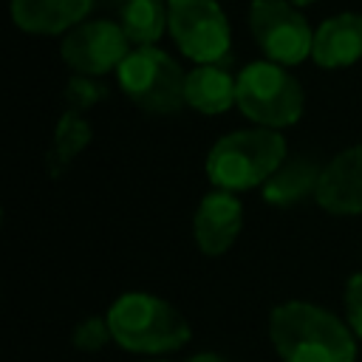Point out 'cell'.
Returning a JSON list of instances; mask_svg holds the SVG:
<instances>
[{
	"mask_svg": "<svg viewBox=\"0 0 362 362\" xmlns=\"http://www.w3.org/2000/svg\"><path fill=\"white\" fill-rule=\"evenodd\" d=\"M99 3H105V6H119V8H122L127 0H99Z\"/></svg>",
	"mask_w": 362,
	"mask_h": 362,
	"instance_id": "44dd1931",
	"label": "cell"
},
{
	"mask_svg": "<svg viewBox=\"0 0 362 362\" xmlns=\"http://www.w3.org/2000/svg\"><path fill=\"white\" fill-rule=\"evenodd\" d=\"M170 34L198 65L221 62L229 51V23L215 0H167Z\"/></svg>",
	"mask_w": 362,
	"mask_h": 362,
	"instance_id": "8992f818",
	"label": "cell"
},
{
	"mask_svg": "<svg viewBox=\"0 0 362 362\" xmlns=\"http://www.w3.org/2000/svg\"><path fill=\"white\" fill-rule=\"evenodd\" d=\"M107 96V88L99 82V79H90V76H74L68 85H65V90H62V102H65V110H71V113H85L88 107H93V105H99L102 99Z\"/></svg>",
	"mask_w": 362,
	"mask_h": 362,
	"instance_id": "e0dca14e",
	"label": "cell"
},
{
	"mask_svg": "<svg viewBox=\"0 0 362 362\" xmlns=\"http://www.w3.org/2000/svg\"><path fill=\"white\" fill-rule=\"evenodd\" d=\"M238 107L255 124L280 130L300 119L303 88L277 62H252L238 74Z\"/></svg>",
	"mask_w": 362,
	"mask_h": 362,
	"instance_id": "277c9868",
	"label": "cell"
},
{
	"mask_svg": "<svg viewBox=\"0 0 362 362\" xmlns=\"http://www.w3.org/2000/svg\"><path fill=\"white\" fill-rule=\"evenodd\" d=\"M187 362H226V359L218 356V354H195V356H189Z\"/></svg>",
	"mask_w": 362,
	"mask_h": 362,
	"instance_id": "ffe728a7",
	"label": "cell"
},
{
	"mask_svg": "<svg viewBox=\"0 0 362 362\" xmlns=\"http://www.w3.org/2000/svg\"><path fill=\"white\" fill-rule=\"evenodd\" d=\"M136 48H153V42L164 34V25H170V14L164 0H127L122 6V23H119Z\"/></svg>",
	"mask_w": 362,
	"mask_h": 362,
	"instance_id": "9a60e30c",
	"label": "cell"
},
{
	"mask_svg": "<svg viewBox=\"0 0 362 362\" xmlns=\"http://www.w3.org/2000/svg\"><path fill=\"white\" fill-rule=\"evenodd\" d=\"M269 337L283 362H354L356 356L348 328L331 311L303 300L272 311Z\"/></svg>",
	"mask_w": 362,
	"mask_h": 362,
	"instance_id": "6da1fadb",
	"label": "cell"
},
{
	"mask_svg": "<svg viewBox=\"0 0 362 362\" xmlns=\"http://www.w3.org/2000/svg\"><path fill=\"white\" fill-rule=\"evenodd\" d=\"M311 57L322 68H345L362 57V14L345 11L328 17L314 31Z\"/></svg>",
	"mask_w": 362,
	"mask_h": 362,
	"instance_id": "8fae6325",
	"label": "cell"
},
{
	"mask_svg": "<svg viewBox=\"0 0 362 362\" xmlns=\"http://www.w3.org/2000/svg\"><path fill=\"white\" fill-rule=\"evenodd\" d=\"M288 3H294V6H308V3H314V0H288Z\"/></svg>",
	"mask_w": 362,
	"mask_h": 362,
	"instance_id": "7402d4cb",
	"label": "cell"
},
{
	"mask_svg": "<svg viewBox=\"0 0 362 362\" xmlns=\"http://www.w3.org/2000/svg\"><path fill=\"white\" fill-rule=\"evenodd\" d=\"M90 136H93V133H90V124H88L79 113L65 110V113L59 116L57 130H54V144H51V150H48V156H45L48 173H51L54 178H59V175L68 170V164L88 147Z\"/></svg>",
	"mask_w": 362,
	"mask_h": 362,
	"instance_id": "2e32d148",
	"label": "cell"
},
{
	"mask_svg": "<svg viewBox=\"0 0 362 362\" xmlns=\"http://www.w3.org/2000/svg\"><path fill=\"white\" fill-rule=\"evenodd\" d=\"M119 85L127 99L147 113H175L187 105V74L158 48H133L119 65Z\"/></svg>",
	"mask_w": 362,
	"mask_h": 362,
	"instance_id": "5b68a950",
	"label": "cell"
},
{
	"mask_svg": "<svg viewBox=\"0 0 362 362\" xmlns=\"http://www.w3.org/2000/svg\"><path fill=\"white\" fill-rule=\"evenodd\" d=\"M130 54V40L119 23L90 20L71 28L62 40V59L79 71L82 76H102L107 71H119V65Z\"/></svg>",
	"mask_w": 362,
	"mask_h": 362,
	"instance_id": "ba28073f",
	"label": "cell"
},
{
	"mask_svg": "<svg viewBox=\"0 0 362 362\" xmlns=\"http://www.w3.org/2000/svg\"><path fill=\"white\" fill-rule=\"evenodd\" d=\"M184 99L198 113H209V116L223 113L232 105H238V76L229 74L223 59L209 62V65H198L187 74Z\"/></svg>",
	"mask_w": 362,
	"mask_h": 362,
	"instance_id": "5bb4252c",
	"label": "cell"
},
{
	"mask_svg": "<svg viewBox=\"0 0 362 362\" xmlns=\"http://www.w3.org/2000/svg\"><path fill=\"white\" fill-rule=\"evenodd\" d=\"M314 198L334 215L362 212V144L348 147L325 164Z\"/></svg>",
	"mask_w": 362,
	"mask_h": 362,
	"instance_id": "9c48e42d",
	"label": "cell"
},
{
	"mask_svg": "<svg viewBox=\"0 0 362 362\" xmlns=\"http://www.w3.org/2000/svg\"><path fill=\"white\" fill-rule=\"evenodd\" d=\"M243 226V206L232 192H209L195 209V243L204 255H223Z\"/></svg>",
	"mask_w": 362,
	"mask_h": 362,
	"instance_id": "30bf717a",
	"label": "cell"
},
{
	"mask_svg": "<svg viewBox=\"0 0 362 362\" xmlns=\"http://www.w3.org/2000/svg\"><path fill=\"white\" fill-rule=\"evenodd\" d=\"M286 141L277 130L252 127L235 130L215 141L206 156V175L223 192L249 189L266 184L269 175L283 164Z\"/></svg>",
	"mask_w": 362,
	"mask_h": 362,
	"instance_id": "7a4b0ae2",
	"label": "cell"
},
{
	"mask_svg": "<svg viewBox=\"0 0 362 362\" xmlns=\"http://www.w3.org/2000/svg\"><path fill=\"white\" fill-rule=\"evenodd\" d=\"M107 322L113 339L136 354H167L189 339L187 320L167 300L141 291L122 294L110 305Z\"/></svg>",
	"mask_w": 362,
	"mask_h": 362,
	"instance_id": "3957f363",
	"label": "cell"
},
{
	"mask_svg": "<svg viewBox=\"0 0 362 362\" xmlns=\"http://www.w3.org/2000/svg\"><path fill=\"white\" fill-rule=\"evenodd\" d=\"M249 28L272 62L297 65L311 57L314 31L288 0H252Z\"/></svg>",
	"mask_w": 362,
	"mask_h": 362,
	"instance_id": "52a82bcc",
	"label": "cell"
},
{
	"mask_svg": "<svg viewBox=\"0 0 362 362\" xmlns=\"http://www.w3.org/2000/svg\"><path fill=\"white\" fill-rule=\"evenodd\" d=\"M322 170L325 167L317 158L303 156V153L283 158V164L263 184V201L272 206H294L305 201L308 195H317Z\"/></svg>",
	"mask_w": 362,
	"mask_h": 362,
	"instance_id": "7c38bea8",
	"label": "cell"
},
{
	"mask_svg": "<svg viewBox=\"0 0 362 362\" xmlns=\"http://www.w3.org/2000/svg\"><path fill=\"white\" fill-rule=\"evenodd\" d=\"M93 0H11V20L28 34H62L90 11Z\"/></svg>",
	"mask_w": 362,
	"mask_h": 362,
	"instance_id": "4fadbf2b",
	"label": "cell"
},
{
	"mask_svg": "<svg viewBox=\"0 0 362 362\" xmlns=\"http://www.w3.org/2000/svg\"><path fill=\"white\" fill-rule=\"evenodd\" d=\"M110 339H113V331H110L107 317H105V320H102V317H88V320H82V322L74 328V337H71L74 348H76V351H85V354L102 351Z\"/></svg>",
	"mask_w": 362,
	"mask_h": 362,
	"instance_id": "ac0fdd59",
	"label": "cell"
},
{
	"mask_svg": "<svg viewBox=\"0 0 362 362\" xmlns=\"http://www.w3.org/2000/svg\"><path fill=\"white\" fill-rule=\"evenodd\" d=\"M345 308H348L351 328L362 337V274H354V277L348 280V288H345Z\"/></svg>",
	"mask_w": 362,
	"mask_h": 362,
	"instance_id": "d6986e66",
	"label": "cell"
}]
</instances>
